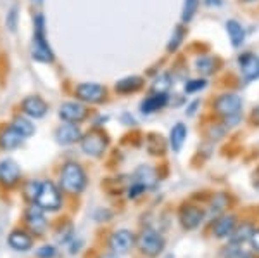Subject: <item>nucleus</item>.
Here are the masks:
<instances>
[{
	"mask_svg": "<svg viewBox=\"0 0 259 258\" xmlns=\"http://www.w3.org/2000/svg\"><path fill=\"white\" fill-rule=\"evenodd\" d=\"M61 186L66 193L80 194L87 187V173L78 163L69 161L61 170Z\"/></svg>",
	"mask_w": 259,
	"mask_h": 258,
	"instance_id": "nucleus-1",
	"label": "nucleus"
},
{
	"mask_svg": "<svg viewBox=\"0 0 259 258\" xmlns=\"http://www.w3.org/2000/svg\"><path fill=\"white\" fill-rule=\"evenodd\" d=\"M164 246H166V241L157 231H154V229H145V231H142V234L139 238V248L144 255L152 256V258L159 256Z\"/></svg>",
	"mask_w": 259,
	"mask_h": 258,
	"instance_id": "nucleus-2",
	"label": "nucleus"
},
{
	"mask_svg": "<svg viewBox=\"0 0 259 258\" xmlns=\"http://www.w3.org/2000/svg\"><path fill=\"white\" fill-rule=\"evenodd\" d=\"M36 205H38L44 211H56L61 208V194H59V189L56 187V184L50 180H45L41 182V187H40V193L36 196Z\"/></svg>",
	"mask_w": 259,
	"mask_h": 258,
	"instance_id": "nucleus-3",
	"label": "nucleus"
},
{
	"mask_svg": "<svg viewBox=\"0 0 259 258\" xmlns=\"http://www.w3.org/2000/svg\"><path fill=\"white\" fill-rule=\"evenodd\" d=\"M107 135L100 130H92L87 135L81 137V149L85 155L92 158H100L104 155V151L107 149Z\"/></svg>",
	"mask_w": 259,
	"mask_h": 258,
	"instance_id": "nucleus-4",
	"label": "nucleus"
},
{
	"mask_svg": "<svg viewBox=\"0 0 259 258\" xmlns=\"http://www.w3.org/2000/svg\"><path fill=\"white\" fill-rule=\"evenodd\" d=\"M74 95L76 99H80L83 102H89V104H100L106 101L107 97V89L99 83H80V85L74 89Z\"/></svg>",
	"mask_w": 259,
	"mask_h": 258,
	"instance_id": "nucleus-5",
	"label": "nucleus"
},
{
	"mask_svg": "<svg viewBox=\"0 0 259 258\" xmlns=\"http://www.w3.org/2000/svg\"><path fill=\"white\" fill-rule=\"evenodd\" d=\"M242 109V99L237 94H221L214 101V111L221 115L223 118H230V116H240Z\"/></svg>",
	"mask_w": 259,
	"mask_h": 258,
	"instance_id": "nucleus-6",
	"label": "nucleus"
},
{
	"mask_svg": "<svg viewBox=\"0 0 259 258\" xmlns=\"http://www.w3.org/2000/svg\"><path fill=\"white\" fill-rule=\"evenodd\" d=\"M135 244V236H133L132 231L128 229H119L116 231L114 234L111 236V241H109V246L114 253L118 255H126L130 249L133 248Z\"/></svg>",
	"mask_w": 259,
	"mask_h": 258,
	"instance_id": "nucleus-7",
	"label": "nucleus"
},
{
	"mask_svg": "<svg viewBox=\"0 0 259 258\" xmlns=\"http://www.w3.org/2000/svg\"><path fill=\"white\" fill-rule=\"evenodd\" d=\"M89 116V109L80 102H64L59 107V118L68 123H81Z\"/></svg>",
	"mask_w": 259,
	"mask_h": 258,
	"instance_id": "nucleus-8",
	"label": "nucleus"
},
{
	"mask_svg": "<svg viewBox=\"0 0 259 258\" xmlns=\"http://www.w3.org/2000/svg\"><path fill=\"white\" fill-rule=\"evenodd\" d=\"M204 220V211L202 208L199 206H185L182 208V211H180V222H182V227L187 229V231H194V229H197L200 224H202Z\"/></svg>",
	"mask_w": 259,
	"mask_h": 258,
	"instance_id": "nucleus-9",
	"label": "nucleus"
},
{
	"mask_svg": "<svg viewBox=\"0 0 259 258\" xmlns=\"http://www.w3.org/2000/svg\"><path fill=\"white\" fill-rule=\"evenodd\" d=\"M21 109H23L24 115L30 116V118H44L49 111V106L38 95H30V97H26L21 102Z\"/></svg>",
	"mask_w": 259,
	"mask_h": 258,
	"instance_id": "nucleus-10",
	"label": "nucleus"
},
{
	"mask_svg": "<svg viewBox=\"0 0 259 258\" xmlns=\"http://www.w3.org/2000/svg\"><path fill=\"white\" fill-rule=\"evenodd\" d=\"M31 57L40 62H52L54 61V52L49 47V42L45 39V35H36L33 36L31 44Z\"/></svg>",
	"mask_w": 259,
	"mask_h": 258,
	"instance_id": "nucleus-11",
	"label": "nucleus"
},
{
	"mask_svg": "<svg viewBox=\"0 0 259 258\" xmlns=\"http://www.w3.org/2000/svg\"><path fill=\"white\" fill-rule=\"evenodd\" d=\"M239 64H240V71L242 77L245 78L247 82L257 80L259 78V57L254 56L250 52L242 54L239 57Z\"/></svg>",
	"mask_w": 259,
	"mask_h": 258,
	"instance_id": "nucleus-12",
	"label": "nucleus"
},
{
	"mask_svg": "<svg viewBox=\"0 0 259 258\" xmlns=\"http://www.w3.org/2000/svg\"><path fill=\"white\" fill-rule=\"evenodd\" d=\"M19 178H21V168L16 161L12 160L0 161V184L11 187L18 184Z\"/></svg>",
	"mask_w": 259,
	"mask_h": 258,
	"instance_id": "nucleus-13",
	"label": "nucleus"
},
{
	"mask_svg": "<svg viewBox=\"0 0 259 258\" xmlns=\"http://www.w3.org/2000/svg\"><path fill=\"white\" fill-rule=\"evenodd\" d=\"M81 130L76 123H68V125H61L56 130V140L61 145H71L78 140H81Z\"/></svg>",
	"mask_w": 259,
	"mask_h": 258,
	"instance_id": "nucleus-14",
	"label": "nucleus"
},
{
	"mask_svg": "<svg viewBox=\"0 0 259 258\" xmlns=\"http://www.w3.org/2000/svg\"><path fill=\"white\" fill-rule=\"evenodd\" d=\"M26 224L35 234H41V232L47 229V220H45L44 210H41L38 205L30 208V210L26 211Z\"/></svg>",
	"mask_w": 259,
	"mask_h": 258,
	"instance_id": "nucleus-15",
	"label": "nucleus"
},
{
	"mask_svg": "<svg viewBox=\"0 0 259 258\" xmlns=\"http://www.w3.org/2000/svg\"><path fill=\"white\" fill-rule=\"evenodd\" d=\"M235 227H237V218L233 217V215H223V217H220L216 220L212 232H214V236L218 239H223V238L232 236L233 231H235Z\"/></svg>",
	"mask_w": 259,
	"mask_h": 258,
	"instance_id": "nucleus-16",
	"label": "nucleus"
},
{
	"mask_svg": "<svg viewBox=\"0 0 259 258\" xmlns=\"http://www.w3.org/2000/svg\"><path fill=\"white\" fill-rule=\"evenodd\" d=\"M133 178H135V182H139V184L144 186L145 189H152V187H156V184L159 182L156 170H154L152 166H149V165H142L140 168L135 172Z\"/></svg>",
	"mask_w": 259,
	"mask_h": 258,
	"instance_id": "nucleus-17",
	"label": "nucleus"
},
{
	"mask_svg": "<svg viewBox=\"0 0 259 258\" xmlns=\"http://www.w3.org/2000/svg\"><path fill=\"white\" fill-rule=\"evenodd\" d=\"M144 87V78L142 77H126V78H121L119 82H116L114 89L116 92L119 94H135Z\"/></svg>",
	"mask_w": 259,
	"mask_h": 258,
	"instance_id": "nucleus-18",
	"label": "nucleus"
},
{
	"mask_svg": "<svg viewBox=\"0 0 259 258\" xmlns=\"http://www.w3.org/2000/svg\"><path fill=\"white\" fill-rule=\"evenodd\" d=\"M168 104V95L166 94H154L147 97L145 101H142L140 104V109L144 115H150V113H156V111L162 109V107Z\"/></svg>",
	"mask_w": 259,
	"mask_h": 258,
	"instance_id": "nucleus-19",
	"label": "nucleus"
},
{
	"mask_svg": "<svg viewBox=\"0 0 259 258\" xmlns=\"http://www.w3.org/2000/svg\"><path fill=\"white\" fill-rule=\"evenodd\" d=\"M24 137L19 134L14 128H6V130L0 134V148L6 149V151H11V149H16L23 144Z\"/></svg>",
	"mask_w": 259,
	"mask_h": 258,
	"instance_id": "nucleus-20",
	"label": "nucleus"
},
{
	"mask_svg": "<svg viewBox=\"0 0 259 258\" xmlns=\"http://www.w3.org/2000/svg\"><path fill=\"white\" fill-rule=\"evenodd\" d=\"M225 26H227V33L233 47L235 49L242 47V44H244V40H245V31H244V28H242V24L235 19H230L227 21Z\"/></svg>",
	"mask_w": 259,
	"mask_h": 258,
	"instance_id": "nucleus-21",
	"label": "nucleus"
},
{
	"mask_svg": "<svg viewBox=\"0 0 259 258\" xmlns=\"http://www.w3.org/2000/svg\"><path fill=\"white\" fill-rule=\"evenodd\" d=\"M7 241H9V246L18 249V251H28V249L33 246V239L23 231L11 232V236H9V239H7Z\"/></svg>",
	"mask_w": 259,
	"mask_h": 258,
	"instance_id": "nucleus-22",
	"label": "nucleus"
},
{
	"mask_svg": "<svg viewBox=\"0 0 259 258\" xmlns=\"http://www.w3.org/2000/svg\"><path fill=\"white\" fill-rule=\"evenodd\" d=\"M187 139V127L183 123H177L173 128H171V134H169V144L173 153H180L185 144Z\"/></svg>",
	"mask_w": 259,
	"mask_h": 258,
	"instance_id": "nucleus-23",
	"label": "nucleus"
},
{
	"mask_svg": "<svg viewBox=\"0 0 259 258\" xmlns=\"http://www.w3.org/2000/svg\"><path fill=\"white\" fill-rule=\"evenodd\" d=\"M11 127L14 128V130H18L23 137H30L35 134V125L28 118H24V116H16V118L12 120Z\"/></svg>",
	"mask_w": 259,
	"mask_h": 258,
	"instance_id": "nucleus-24",
	"label": "nucleus"
},
{
	"mask_svg": "<svg viewBox=\"0 0 259 258\" xmlns=\"http://www.w3.org/2000/svg\"><path fill=\"white\" fill-rule=\"evenodd\" d=\"M254 232V227L250 226V224H244V226H240L239 229H235L232 234V243L235 244H244L245 241H250V236H252Z\"/></svg>",
	"mask_w": 259,
	"mask_h": 258,
	"instance_id": "nucleus-25",
	"label": "nucleus"
},
{
	"mask_svg": "<svg viewBox=\"0 0 259 258\" xmlns=\"http://www.w3.org/2000/svg\"><path fill=\"white\" fill-rule=\"evenodd\" d=\"M195 69H197L200 75L207 77V75L216 71V61L212 59V57H209V56L199 57V59L195 61Z\"/></svg>",
	"mask_w": 259,
	"mask_h": 258,
	"instance_id": "nucleus-26",
	"label": "nucleus"
},
{
	"mask_svg": "<svg viewBox=\"0 0 259 258\" xmlns=\"http://www.w3.org/2000/svg\"><path fill=\"white\" fill-rule=\"evenodd\" d=\"M199 7V0H185L183 2V11H182V21L183 23H190L194 19L195 12Z\"/></svg>",
	"mask_w": 259,
	"mask_h": 258,
	"instance_id": "nucleus-27",
	"label": "nucleus"
},
{
	"mask_svg": "<svg viewBox=\"0 0 259 258\" xmlns=\"http://www.w3.org/2000/svg\"><path fill=\"white\" fill-rule=\"evenodd\" d=\"M185 39V28L182 24H178L177 28L173 30V35L169 39V44H168V52H175L177 49L182 45V40Z\"/></svg>",
	"mask_w": 259,
	"mask_h": 258,
	"instance_id": "nucleus-28",
	"label": "nucleus"
},
{
	"mask_svg": "<svg viewBox=\"0 0 259 258\" xmlns=\"http://www.w3.org/2000/svg\"><path fill=\"white\" fill-rule=\"evenodd\" d=\"M169 87H171V77L169 75H161V77L156 78L152 89L156 94H166L169 90Z\"/></svg>",
	"mask_w": 259,
	"mask_h": 258,
	"instance_id": "nucleus-29",
	"label": "nucleus"
},
{
	"mask_svg": "<svg viewBox=\"0 0 259 258\" xmlns=\"http://www.w3.org/2000/svg\"><path fill=\"white\" fill-rule=\"evenodd\" d=\"M40 187H41V182L38 180H31L28 182L26 187H24V193H26V198L31 199V201H36V196L40 193Z\"/></svg>",
	"mask_w": 259,
	"mask_h": 258,
	"instance_id": "nucleus-30",
	"label": "nucleus"
},
{
	"mask_svg": "<svg viewBox=\"0 0 259 258\" xmlns=\"http://www.w3.org/2000/svg\"><path fill=\"white\" fill-rule=\"evenodd\" d=\"M7 28H9L11 31H16V28H18V7H11V11L7 12Z\"/></svg>",
	"mask_w": 259,
	"mask_h": 258,
	"instance_id": "nucleus-31",
	"label": "nucleus"
},
{
	"mask_svg": "<svg viewBox=\"0 0 259 258\" xmlns=\"http://www.w3.org/2000/svg\"><path fill=\"white\" fill-rule=\"evenodd\" d=\"M206 87V80H190L185 83V92L187 94H194V92H199Z\"/></svg>",
	"mask_w": 259,
	"mask_h": 258,
	"instance_id": "nucleus-32",
	"label": "nucleus"
},
{
	"mask_svg": "<svg viewBox=\"0 0 259 258\" xmlns=\"http://www.w3.org/2000/svg\"><path fill=\"white\" fill-rule=\"evenodd\" d=\"M145 191V187L142 186V184H139V182H133L132 184V187L128 189V196L130 198H139L142 193Z\"/></svg>",
	"mask_w": 259,
	"mask_h": 258,
	"instance_id": "nucleus-33",
	"label": "nucleus"
},
{
	"mask_svg": "<svg viewBox=\"0 0 259 258\" xmlns=\"http://www.w3.org/2000/svg\"><path fill=\"white\" fill-rule=\"evenodd\" d=\"M36 255H38V258H52L54 255H56V248H54V246H44V248H40L38 251H36Z\"/></svg>",
	"mask_w": 259,
	"mask_h": 258,
	"instance_id": "nucleus-34",
	"label": "nucleus"
},
{
	"mask_svg": "<svg viewBox=\"0 0 259 258\" xmlns=\"http://www.w3.org/2000/svg\"><path fill=\"white\" fill-rule=\"evenodd\" d=\"M250 244L256 251H259V229H254L252 236H250Z\"/></svg>",
	"mask_w": 259,
	"mask_h": 258,
	"instance_id": "nucleus-35",
	"label": "nucleus"
},
{
	"mask_svg": "<svg viewBox=\"0 0 259 258\" xmlns=\"http://www.w3.org/2000/svg\"><path fill=\"white\" fill-rule=\"evenodd\" d=\"M197 106H199V101H194L190 104L189 107H187V115L189 116H194L195 115V109H197Z\"/></svg>",
	"mask_w": 259,
	"mask_h": 258,
	"instance_id": "nucleus-36",
	"label": "nucleus"
},
{
	"mask_svg": "<svg viewBox=\"0 0 259 258\" xmlns=\"http://www.w3.org/2000/svg\"><path fill=\"white\" fill-rule=\"evenodd\" d=\"M250 120H252V123H254V125H257V127H259V106H257V107H254L252 115H250Z\"/></svg>",
	"mask_w": 259,
	"mask_h": 258,
	"instance_id": "nucleus-37",
	"label": "nucleus"
},
{
	"mask_svg": "<svg viewBox=\"0 0 259 258\" xmlns=\"http://www.w3.org/2000/svg\"><path fill=\"white\" fill-rule=\"evenodd\" d=\"M207 6H223V0H206Z\"/></svg>",
	"mask_w": 259,
	"mask_h": 258,
	"instance_id": "nucleus-38",
	"label": "nucleus"
},
{
	"mask_svg": "<svg viewBox=\"0 0 259 258\" xmlns=\"http://www.w3.org/2000/svg\"><path fill=\"white\" fill-rule=\"evenodd\" d=\"M102 258H118V255L116 253H109V255H104Z\"/></svg>",
	"mask_w": 259,
	"mask_h": 258,
	"instance_id": "nucleus-39",
	"label": "nucleus"
},
{
	"mask_svg": "<svg viewBox=\"0 0 259 258\" xmlns=\"http://www.w3.org/2000/svg\"><path fill=\"white\" fill-rule=\"evenodd\" d=\"M33 4H44V0H33Z\"/></svg>",
	"mask_w": 259,
	"mask_h": 258,
	"instance_id": "nucleus-40",
	"label": "nucleus"
},
{
	"mask_svg": "<svg viewBox=\"0 0 259 258\" xmlns=\"http://www.w3.org/2000/svg\"><path fill=\"white\" fill-rule=\"evenodd\" d=\"M242 2H254V0H242Z\"/></svg>",
	"mask_w": 259,
	"mask_h": 258,
	"instance_id": "nucleus-41",
	"label": "nucleus"
}]
</instances>
